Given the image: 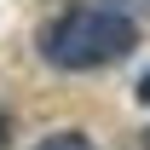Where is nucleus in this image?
<instances>
[{"label": "nucleus", "mask_w": 150, "mask_h": 150, "mask_svg": "<svg viewBox=\"0 0 150 150\" xmlns=\"http://www.w3.org/2000/svg\"><path fill=\"white\" fill-rule=\"evenodd\" d=\"M139 46V23L115 6H69L64 18H52L40 29V58L52 69H104V64H121V58Z\"/></svg>", "instance_id": "1"}, {"label": "nucleus", "mask_w": 150, "mask_h": 150, "mask_svg": "<svg viewBox=\"0 0 150 150\" xmlns=\"http://www.w3.org/2000/svg\"><path fill=\"white\" fill-rule=\"evenodd\" d=\"M0 150H6V127H0Z\"/></svg>", "instance_id": "4"}, {"label": "nucleus", "mask_w": 150, "mask_h": 150, "mask_svg": "<svg viewBox=\"0 0 150 150\" xmlns=\"http://www.w3.org/2000/svg\"><path fill=\"white\" fill-rule=\"evenodd\" d=\"M139 104H150V69H144V81H139Z\"/></svg>", "instance_id": "3"}, {"label": "nucleus", "mask_w": 150, "mask_h": 150, "mask_svg": "<svg viewBox=\"0 0 150 150\" xmlns=\"http://www.w3.org/2000/svg\"><path fill=\"white\" fill-rule=\"evenodd\" d=\"M35 150H98L87 133H52V139H40Z\"/></svg>", "instance_id": "2"}]
</instances>
